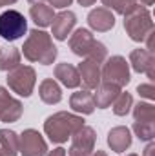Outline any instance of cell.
Instances as JSON below:
<instances>
[{"mask_svg":"<svg viewBox=\"0 0 155 156\" xmlns=\"http://www.w3.org/2000/svg\"><path fill=\"white\" fill-rule=\"evenodd\" d=\"M22 55L29 62L42 64V66H51L55 62L59 51H57L49 33H46L44 29H31L28 38L24 40Z\"/></svg>","mask_w":155,"mask_h":156,"instance_id":"6da1fadb","label":"cell"},{"mask_svg":"<svg viewBox=\"0 0 155 156\" xmlns=\"http://www.w3.org/2000/svg\"><path fill=\"white\" fill-rule=\"evenodd\" d=\"M86 125L84 118L80 115H73L68 111H59L46 118L44 122V133L53 144H64L68 142L78 129Z\"/></svg>","mask_w":155,"mask_h":156,"instance_id":"7a4b0ae2","label":"cell"},{"mask_svg":"<svg viewBox=\"0 0 155 156\" xmlns=\"http://www.w3.org/2000/svg\"><path fill=\"white\" fill-rule=\"evenodd\" d=\"M70 49L73 55H77L84 60H91L97 64H102L108 58V49L102 42L95 40L93 33L86 27H78L75 29L73 35H70Z\"/></svg>","mask_w":155,"mask_h":156,"instance_id":"3957f363","label":"cell"},{"mask_svg":"<svg viewBox=\"0 0 155 156\" xmlns=\"http://www.w3.org/2000/svg\"><path fill=\"white\" fill-rule=\"evenodd\" d=\"M124 29H126V35L133 42H144L146 35L152 29H155L148 7L137 4V7L124 16Z\"/></svg>","mask_w":155,"mask_h":156,"instance_id":"277c9868","label":"cell"},{"mask_svg":"<svg viewBox=\"0 0 155 156\" xmlns=\"http://www.w3.org/2000/svg\"><path fill=\"white\" fill-rule=\"evenodd\" d=\"M7 85L13 93H17L18 96H31L35 83H37V73L31 66H17L15 69H11L7 73Z\"/></svg>","mask_w":155,"mask_h":156,"instance_id":"5b68a950","label":"cell"},{"mask_svg":"<svg viewBox=\"0 0 155 156\" xmlns=\"http://www.w3.org/2000/svg\"><path fill=\"white\" fill-rule=\"evenodd\" d=\"M28 33V20L17 9H7L0 15V37L7 42L22 38Z\"/></svg>","mask_w":155,"mask_h":156,"instance_id":"8992f818","label":"cell"},{"mask_svg":"<svg viewBox=\"0 0 155 156\" xmlns=\"http://www.w3.org/2000/svg\"><path fill=\"white\" fill-rule=\"evenodd\" d=\"M102 64L104 66L100 69V82H110L119 87H124L130 83V64L126 62L124 56L120 55L110 56Z\"/></svg>","mask_w":155,"mask_h":156,"instance_id":"52a82bcc","label":"cell"},{"mask_svg":"<svg viewBox=\"0 0 155 156\" xmlns=\"http://www.w3.org/2000/svg\"><path fill=\"white\" fill-rule=\"evenodd\" d=\"M70 140H71V145H70L68 156H89L95 151L97 134L93 127L82 125Z\"/></svg>","mask_w":155,"mask_h":156,"instance_id":"ba28073f","label":"cell"},{"mask_svg":"<svg viewBox=\"0 0 155 156\" xmlns=\"http://www.w3.org/2000/svg\"><path fill=\"white\" fill-rule=\"evenodd\" d=\"M18 153L22 156H46L47 144L37 129H24L18 136Z\"/></svg>","mask_w":155,"mask_h":156,"instance_id":"9c48e42d","label":"cell"},{"mask_svg":"<svg viewBox=\"0 0 155 156\" xmlns=\"http://www.w3.org/2000/svg\"><path fill=\"white\" fill-rule=\"evenodd\" d=\"M24 113V105L20 100L11 96V93L0 85V122L4 123H15L18 122Z\"/></svg>","mask_w":155,"mask_h":156,"instance_id":"30bf717a","label":"cell"},{"mask_svg":"<svg viewBox=\"0 0 155 156\" xmlns=\"http://www.w3.org/2000/svg\"><path fill=\"white\" fill-rule=\"evenodd\" d=\"M130 64L133 67V71L137 73H144L148 75V78H155V53L144 49V47H139V49H133L130 53Z\"/></svg>","mask_w":155,"mask_h":156,"instance_id":"8fae6325","label":"cell"},{"mask_svg":"<svg viewBox=\"0 0 155 156\" xmlns=\"http://www.w3.org/2000/svg\"><path fill=\"white\" fill-rule=\"evenodd\" d=\"M88 26L97 33H108L115 27V15L104 5L95 7L88 13Z\"/></svg>","mask_w":155,"mask_h":156,"instance_id":"7c38bea8","label":"cell"},{"mask_svg":"<svg viewBox=\"0 0 155 156\" xmlns=\"http://www.w3.org/2000/svg\"><path fill=\"white\" fill-rule=\"evenodd\" d=\"M75 26H77V15L73 11H60L55 15L53 22H51V31H53L51 35H53V38L64 42L71 35Z\"/></svg>","mask_w":155,"mask_h":156,"instance_id":"4fadbf2b","label":"cell"},{"mask_svg":"<svg viewBox=\"0 0 155 156\" xmlns=\"http://www.w3.org/2000/svg\"><path fill=\"white\" fill-rule=\"evenodd\" d=\"M78 76H80V85L88 91L97 89L100 83V64L91 62V60H82L77 67Z\"/></svg>","mask_w":155,"mask_h":156,"instance_id":"5bb4252c","label":"cell"},{"mask_svg":"<svg viewBox=\"0 0 155 156\" xmlns=\"http://www.w3.org/2000/svg\"><path fill=\"white\" fill-rule=\"evenodd\" d=\"M108 145L113 153H126L131 147V131L126 125L112 127L108 133Z\"/></svg>","mask_w":155,"mask_h":156,"instance_id":"9a60e30c","label":"cell"},{"mask_svg":"<svg viewBox=\"0 0 155 156\" xmlns=\"http://www.w3.org/2000/svg\"><path fill=\"white\" fill-rule=\"evenodd\" d=\"M53 75L55 78L68 89H77L80 87V76H78V71L75 66L68 64V62H60L55 66L53 69Z\"/></svg>","mask_w":155,"mask_h":156,"instance_id":"2e32d148","label":"cell"},{"mask_svg":"<svg viewBox=\"0 0 155 156\" xmlns=\"http://www.w3.org/2000/svg\"><path fill=\"white\" fill-rule=\"evenodd\" d=\"M120 93V87L115 83H110V82H100L99 87H97V93L93 94V100H95V107L99 109H108L115 98Z\"/></svg>","mask_w":155,"mask_h":156,"instance_id":"e0dca14e","label":"cell"},{"mask_svg":"<svg viewBox=\"0 0 155 156\" xmlns=\"http://www.w3.org/2000/svg\"><path fill=\"white\" fill-rule=\"evenodd\" d=\"M70 107L78 113V115H91L95 111V100H93V93L88 89H82L71 94L70 98Z\"/></svg>","mask_w":155,"mask_h":156,"instance_id":"ac0fdd59","label":"cell"},{"mask_svg":"<svg viewBox=\"0 0 155 156\" xmlns=\"http://www.w3.org/2000/svg\"><path fill=\"white\" fill-rule=\"evenodd\" d=\"M39 96L44 104L55 105L62 100V89L55 78H44L39 85Z\"/></svg>","mask_w":155,"mask_h":156,"instance_id":"d6986e66","label":"cell"},{"mask_svg":"<svg viewBox=\"0 0 155 156\" xmlns=\"http://www.w3.org/2000/svg\"><path fill=\"white\" fill-rule=\"evenodd\" d=\"M29 16L31 20L39 26V27H47L51 26L53 18H55V11L49 4L42 2V4H33L31 9H29Z\"/></svg>","mask_w":155,"mask_h":156,"instance_id":"ffe728a7","label":"cell"},{"mask_svg":"<svg viewBox=\"0 0 155 156\" xmlns=\"http://www.w3.org/2000/svg\"><path fill=\"white\" fill-rule=\"evenodd\" d=\"M20 58L22 53L15 47H0V71L9 73L11 69H15L17 66H20Z\"/></svg>","mask_w":155,"mask_h":156,"instance_id":"44dd1931","label":"cell"},{"mask_svg":"<svg viewBox=\"0 0 155 156\" xmlns=\"http://www.w3.org/2000/svg\"><path fill=\"white\" fill-rule=\"evenodd\" d=\"M0 149L6 156H18V134L11 129H0Z\"/></svg>","mask_w":155,"mask_h":156,"instance_id":"7402d4cb","label":"cell"},{"mask_svg":"<svg viewBox=\"0 0 155 156\" xmlns=\"http://www.w3.org/2000/svg\"><path fill=\"white\" fill-rule=\"evenodd\" d=\"M102 4L110 11H115L122 16H126L128 13H131L137 7V0H102Z\"/></svg>","mask_w":155,"mask_h":156,"instance_id":"603a6c76","label":"cell"},{"mask_svg":"<svg viewBox=\"0 0 155 156\" xmlns=\"http://www.w3.org/2000/svg\"><path fill=\"white\" fill-rule=\"evenodd\" d=\"M135 122H155V105L150 102H139L133 107Z\"/></svg>","mask_w":155,"mask_h":156,"instance_id":"cb8c5ba5","label":"cell"},{"mask_svg":"<svg viewBox=\"0 0 155 156\" xmlns=\"http://www.w3.org/2000/svg\"><path fill=\"white\" fill-rule=\"evenodd\" d=\"M112 105H113V113L117 116H126L133 107V96L130 93H119V96Z\"/></svg>","mask_w":155,"mask_h":156,"instance_id":"d4e9b609","label":"cell"},{"mask_svg":"<svg viewBox=\"0 0 155 156\" xmlns=\"http://www.w3.org/2000/svg\"><path fill=\"white\" fill-rule=\"evenodd\" d=\"M133 133L142 142H152L155 138V122H133Z\"/></svg>","mask_w":155,"mask_h":156,"instance_id":"484cf974","label":"cell"},{"mask_svg":"<svg viewBox=\"0 0 155 156\" xmlns=\"http://www.w3.org/2000/svg\"><path fill=\"white\" fill-rule=\"evenodd\" d=\"M137 93H139L142 98H146V100H155L153 83H141V85H137Z\"/></svg>","mask_w":155,"mask_h":156,"instance_id":"4316f807","label":"cell"},{"mask_svg":"<svg viewBox=\"0 0 155 156\" xmlns=\"http://www.w3.org/2000/svg\"><path fill=\"white\" fill-rule=\"evenodd\" d=\"M144 42H146V47H144V49H148V51H152V53H153V51H155V29H152V31L146 35Z\"/></svg>","mask_w":155,"mask_h":156,"instance_id":"83f0119b","label":"cell"},{"mask_svg":"<svg viewBox=\"0 0 155 156\" xmlns=\"http://www.w3.org/2000/svg\"><path fill=\"white\" fill-rule=\"evenodd\" d=\"M47 4H49V5H53V9H55V7L64 9V7L71 5V4H73V0H47Z\"/></svg>","mask_w":155,"mask_h":156,"instance_id":"f1b7e54d","label":"cell"},{"mask_svg":"<svg viewBox=\"0 0 155 156\" xmlns=\"http://www.w3.org/2000/svg\"><path fill=\"white\" fill-rule=\"evenodd\" d=\"M46 156H66V149H62V147H55L53 151H47Z\"/></svg>","mask_w":155,"mask_h":156,"instance_id":"f546056e","label":"cell"},{"mask_svg":"<svg viewBox=\"0 0 155 156\" xmlns=\"http://www.w3.org/2000/svg\"><path fill=\"white\" fill-rule=\"evenodd\" d=\"M142 156H155V144L153 142H150V144L146 145V149H144Z\"/></svg>","mask_w":155,"mask_h":156,"instance_id":"4dcf8cb0","label":"cell"},{"mask_svg":"<svg viewBox=\"0 0 155 156\" xmlns=\"http://www.w3.org/2000/svg\"><path fill=\"white\" fill-rule=\"evenodd\" d=\"M77 2L82 5V7H89V5H93L97 0H77Z\"/></svg>","mask_w":155,"mask_h":156,"instance_id":"1f68e13d","label":"cell"},{"mask_svg":"<svg viewBox=\"0 0 155 156\" xmlns=\"http://www.w3.org/2000/svg\"><path fill=\"white\" fill-rule=\"evenodd\" d=\"M155 0H137V4H142L144 7H148V5H153Z\"/></svg>","mask_w":155,"mask_h":156,"instance_id":"d6a6232c","label":"cell"},{"mask_svg":"<svg viewBox=\"0 0 155 156\" xmlns=\"http://www.w3.org/2000/svg\"><path fill=\"white\" fill-rule=\"evenodd\" d=\"M89 156H108V154H106V151H100V149H97V151H93Z\"/></svg>","mask_w":155,"mask_h":156,"instance_id":"836d02e7","label":"cell"},{"mask_svg":"<svg viewBox=\"0 0 155 156\" xmlns=\"http://www.w3.org/2000/svg\"><path fill=\"white\" fill-rule=\"evenodd\" d=\"M17 0H0V7H4V5H11V4H15Z\"/></svg>","mask_w":155,"mask_h":156,"instance_id":"e575fe53","label":"cell"},{"mask_svg":"<svg viewBox=\"0 0 155 156\" xmlns=\"http://www.w3.org/2000/svg\"><path fill=\"white\" fill-rule=\"evenodd\" d=\"M29 4H42V2H46V0H28Z\"/></svg>","mask_w":155,"mask_h":156,"instance_id":"d590c367","label":"cell"},{"mask_svg":"<svg viewBox=\"0 0 155 156\" xmlns=\"http://www.w3.org/2000/svg\"><path fill=\"white\" fill-rule=\"evenodd\" d=\"M126 156H139V154H135V153H130V154H126Z\"/></svg>","mask_w":155,"mask_h":156,"instance_id":"8d00e7d4","label":"cell"},{"mask_svg":"<svg viewBox=\"0 0 155 156\" xmlns=\"http://www.w3.org/2000/svg\"><path fill=\"white\" fill-rule=\"evenodd\" d=\"M0 156H6V154H4V153H2V149H0Z\"/></svg>","mask_w":155,"mask_h":156,"instance_id":"74e56055","label":"cell"}]
</instances>
